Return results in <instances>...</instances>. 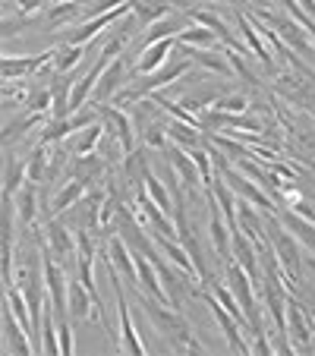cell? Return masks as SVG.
I'll return each mask as SVG.
<instances>
[{
	"label": "cell",
	"mask_w": 315,
	"mask_h": 356,
	"mask_svg": "<svg viewBox=\"0 0 315 356\" xmlns=\"http://www.w3.org/2000/svg\"><path fill=\"white\" fill-rule=\"evenodd\" d=\"M139 306H142V312L152 318L154 331L170 341V350H174V353H202V350H205L199 341H195L193 328H189V322L183 318L180 309H174L168 302L148 296L145 290H139Z\"/></svg>",
	"instance_id": "6da1fadb"
},
{
	"label": "cell",
	"mask_w": 315,
	"mask_h": 356,
	"mask_svg": "<svg viewBox=\"0 0 315 356\" xmlns=\"http://www.w3.org/2000/svg\"><path fill=\"white\" fill-rule=\"evenodd\" d=\"M224 271H227V287L234 290V296L240 300L243 312H246V322H249V331L252 334H259L261 328V309H259V300H255V284L252 277H249V271L243 268L236 259H230L227 265H224Z\"/></svg>",
	"instance_id": "7a4b0ae2"
},
{
	"label": "cell",
	"mask_w": 315,
	"mask_h": 356,
	"mask_svg": "<svg viewBox=\"0 0 315 356\" xmlns=\"http://www.w3.org/2000/svg\"><path fill=\"white\" fill-rule=\"evenodd\" d=\"M38 246H41V268H45V287H47V296H51V306H54V312H57V322H67L70 318V300H67L70 281H67V275H63V268L57 265L54 252L41 240H38Z\"/></svg>",
	"instance_id": "3957f363"
},
{
	"label": "cell",
	"mask_w": 315,
	"mask_h": 356,
	"mask_svg": "<svg viewBox=\"0 0 315 356\" xmlns=\"http://www.w3.org/2000/svg\"><path fill=\"white\" fill-rule=\"evenodd\" d=\"M265 227L271 230L268 234V243L275 246V256L281 262V271H284V281L293 287V281H300V271H302V259H300V246H296V236L284 227L281 221H268Z\"/></svg>",
	"instance_id": "277c9868"
},
{
	"label": "cell",
	"mask_w": 315,
	"mask_h": 356,
	"mask_svg": "<svg viewBox=\"0 0 315 356\" xmlns=\"http://www.w3.org/2000/svg\"><path fill=\"white\" fill-rule=\"evenodd\" d=\"M104 268H108V277H111V284H114L117 316H120V331H123V337H120V343H117V347H120L123 353L142 356V353H145V341H139V334H136L133 316H129V306H127V293H123V287H120V275H117V265L111 262V256H108V262H104Z\"/></svg>",
	"instance_id": "5b68a950"
},
{
	"label": "cell",
	"mask_w": 315,
	"mask_h": 356,
	"mask_svg": "<svg viewBox=\"0 0 315 356\" xmlns=\"http://www.w3.org/2000/svg\"><path fill=\"white\" fill-rule=\"evenodd\" d=\"M186 73H189V60H177V63H170V67L154 70V73H148L145 79H139L136 86H129L127 92L120 95V101H123V104H133V101H139L142 95H154L158 88H164V86H170V82L183 79ZM120 101H117V104H120Z\"/></svg>",
	"instance_id": "8992f818"
},
{
	"label": "cell",
	"mask_w": 315,
	"mask_h": 356,
	"mask_svg": "<svg viewBox=\"0 0 315 356\" xmlns=\"http://www.w3.org/2000/svg\"><path fill=\"white\" fill-rule=\"evenodd\" d=\"M205 205H208V236H211V246H215L218 259L227 265L234 259V246H230V227L224 221V211L215 199V189H205Z\"/></svg>",
	"instance_id": "52a82bcc"
},
{
	"label": "cell",
	"mask_w": 315,
	"mask_h": 356,
	"mask_svg": "<svg viewBox=\"0 0 315 356\" xmlns=\"http://www.w3.org/2000/svg\"><path fill=\"white\" fill-rule=\"evenodd\" d=\"M199 296H202V302H205L208 309H211V316H215V322L221 325V331H224V341H227V347L234 350V353H249V343H246V337H243V325L236 322L234 316H230L227 309L221 306V300H218L211 290H199Z\"/></svg>",
	"instance_id": "ba28073f"
},
{
	"label": "cell",
	"mask_w": 315,
	"mask_h": 356,
	"mask_svg": "<svg viewBox=\"0 0 315 356\" xmlns=\"http://www.w3.org/2000/svg\"><path fill=\"white\" fill-rule=\"evenodd\" d=\"M54 63V47L45 51V54H29V57H3L0 70H3V79H35L41 67Z\"/></svg>",
	"instance_id": "9c48e42d"
},
{
	"label": "cell",
	"mask_w": 315,
	"mask_h": 356,
	"mask_svg": "<svg viewBox=\"0 0 315 356\" xmlns=\"http://www.w3.org/2000/svg\"><path fill=\"white\" fill-rule=\"evenodd\" d=\"M98 114H101V123H104V127L117 136V142H120V148H123V155H133V152H136V136H133V123H129V117L123 114L120 108H114V104H101Z\"/></svg>",
	"instance_id": "30bf717a"
},
{
	"label": "cell",
	"mask_w": 315,
	"mask_h": 356,
	"mask_svg": "<svg viewBox=\"0 0 315 356\" xmlns=\"http://www.w3.org/2000/svg\"><path fill=\"white\" fill-rule=\"evenodd\" d=\"M3 343H7V350L16 353V356H32L35 353L32 334L22 328V322L16 318V312L10 309V306H3Z\"/></svg>",
	"instance_id": "8fae6325"
},
{
	"label": "cell",
	"mask_w": 315,
	"mask_h": 356,
	"mask_svg": "<svg viewBox=\"0 0 315 356\" xmlns=\"http://www.w3.org/2000/svg\"><path fill=\"white\" fill-rule=\"evenodd\" d=\"M108 256H111V262L120 268L123 281H127L133 290H142L139 287V268H136V252L129 249V243L123 240V236H111L108 240Z\"/></svg>",
	"instance_id": "7c38bea8"
},
{
	"label": "cell",
	"mask_w": 315,
	"mask_h": 356,
	"mask_svg": "<svg viewBox=\"0 0 315 356\" xmlns=\"http://www.w3.org/2000/svg\"><path fill=\"white\" fill-rule=\"evenodd\" d=\"M45 240H47V249H51L57 259L73 256L76 234H70V227L60 221V218H45Z\"/></svg>",
	"instance_id": "4fadbf2b"
},
{
	"label": "cell",
	"mask_w": 315,
	"mask_h": 356,
	"mask_svg": "<svg viewBox=\"0 0 315 356\" xmlns=\"http://www.w3.org/2000/svg\"><path fill=\"white\" fill-rule=\"evenodd\" d=\"M164 155H168V164L177 170V177H180L183 183H186V189H199L202 186V174H199V164L193 161V155H186L183 152V145H168L164 148Z\"/></svg>",
	"instance_id": "5bb4252c"
},
{
	"label": "cell",
	"mask_w": 315,
	"mask_h": 356,
	"mask_svg": "<svg viewBox=\"0 0 315 356\" xmlns=\"http://www.w3.org/2000/svg\"><path fill=\"white\" fill-rule=\"evenodd\" d=\"M177 47V38H161V41H154V44H145L142 47V57L136 60V73L139 76H148L154 73V70H161V63L168 60V54Z\"/></svg>",
	"instance_id": "9a60e30c"
},
{
	"label": "cell",
	"mask_w": 315,
	"mask_h": 356,
	"mask_svg": "<svg viewBox=\"0 0 315 356\" xmlns=\"http://www.w3.org/2000/svg\"><path fill=\"white\" fill-rule=\"evenodd\" d=\"M123 82H127V63H123V54H120L111 60V67L104 70V73H101L98 86H95V101H98V104L111 101V95H114Z\"/></svg>",
	"instance_id": "2e32d148"
},
{
	"label": "cell",
	"mask_w": 315,
	"mask_h": 356,
	"mask_svg": "<svg viewBox=\"0 0 315 356\" xmlns=\"http://www.w3.org/2000/svg\"><path fill=\"white\" fill-rule=\"evenodd\" d=\"M86 193H88V183L86 180H70L67 186L54 195V202H51V209L45 211V218H57V215H63L67 209H76V205L86 199Z\"/></svg>",
	"instance_id": "e0dca14e"
},
{
	"label": "cell",
	"mask_w": 315,
	"mask_h": 356,
	"mask_svg": "<svg viewBox=\"0 0 315 356\" xmlns=\"http://www.w3.org/2000/svg\"><path fill=\"white\" fill-rule=\"evenodd\" d=\"M152 240H154V246L161 249L164 256L183 271V275H195V262H193V256H189V249L183 246L180 240H170V236H161V234H152Z\"/></svg>",
	"instance_id": "ac0fdd59"
},
{
	"label": "cell",
	"mask_w": 315,
	"mask_h": 356,
	"mask_svg": "<svg viewBox=\"0 0 315 356\" xmlns=\"http://www.w3.org/2000/svg\"><path fill=\"white\" fill-rule=\"evenodd\" d=\"M287 334L293 337V347H309V341H312V331H309V322H306V312H302V306L290 296L287 300Z\"/></svg>",
	"instance_id": "d6986e66"
},
{
	"label": "cell",
	"mask_w": 315,
	"mask_h": 356,
	"mask_svg": "<svg viewBox=\"0 0 315 356\" xmlns=\"http://www.w3.org/2000/svg\"><path fill=\"white\" fill-rule=\"evenodd\" d=\"M47 142H38V145L29 152V158H26V177L32 183H45L47 180V168H51V152H47Z\"/></svg>",
	"instance_id": "ffe728a7"
},
{
	"label": "cell",
	"mask_w": 315,
	"mask_h": 356,
	"mask_svg": "<svg viewBox=\"0 0 315 356\" xmlns=\"http://www.w3.org/2000/svg\"><path fill=\"white\" fill-rule=\"evenodd\" d=\"M35 215H38V183L29 180L26 186L19 189V209H16V218H19V227H32Z\"/></svg>",
	"instance_id": "44dd1931"
},
{
	"label": "cell",
	"mask_w": 315,
	"mask_h": 356,
	"mask_svg": "<svg viewBox=\"0 0 315 356\" xmlns=\"http://www.w3.org/2000/svg\"><path fill=\"white\" fill-rule=\"evenodd\" d=\"M236 22H240V32H243V38H246V44H249V51H252L255 57H259L265 67L271 70V57H268V47H265V41H261V35L255 32V26H252V19H249V13H240L236 16Z\"/></svg>",
	"instance_id": "7402d4cb"
},
{
	"label": "cell",
	"mask_w": 315,
	"mask_h": 356,
	"mask_svg": "<svg viewBox=\"0 0 315 356\" xmlns=\"http://www.w3.org/2000/svg\"><path fill=\"white\" fill-rule=\"evenodd\" d=\"M82 54H86V44H57L54 47V73H70V70H76L82 63Z\"/></svg>",
	"instance_id": "603a6c76"
},
{
	"label": "cell",
	"mask_w": 315,
	"mask_h": 356,
	"mask_svg": "<svg viewBox=\"0 0 315 356\" xmlns=\"http://www.w3.org/2000/svg\"><path fill=\"white\" fill-rule=\"evenodd\" d=\"M199 129H202V127H193V123H183V120H170V123H168L170 142H177V145H183V148H199V145H205V139H202Z\"/></svg>",
	"instance_id": "cb8c5ba5"
},
{
	"label": "cell",
	"mask_w": 315,
	"mask_h": 356,
	"mask_svg": "<svg viewBox=\"0 0 315 356\" xmlns=\"http://www.w3.org/2000/svg\"><path fill=\"white\" fill-rule=\"evenodd\" d=\"M183 22H186V19H170V16L158 19L154 26H148L145 38H142V47H145V44H154V41H161V38H177V35L186 29Z\"/></svg>",
	"instance_id": "d4e9b609"
},
{
	"label": "cell",
	"mask_w": 315,
	"mask_h": 356,
	"mask_svg": "<svg viewBox=\"0 0 315 356\" xmlns=\"http://www.w3.org/2000/svg\"><path fill=\"white\" fill-rule=\"evenodd\" d=\"M22 180L26 177V161H16V158L7 155V170H3V199H13L16 189H22Z\"/></svg>",
	"instance_id": "484cf974"
},
{
	"label": "cell",
	"mask_w": 315,
	"mask_h": 356,
	"mask_svg": "<svg viewBox=\"0 0 315 356\" xmlns=\"http://www.w3.org/2000/svg\"><path fill=\"white\" fill-rule=\"evenodd\" d=\"M104 129H108V127H104L101 120L82 129L79 139H73V155H92L95 148H98V142L104 139Z\"/></svg>",
	"instance_id": "4316f807"
},
{
	"label": "cell",
	"mask_w": 315,
	"mask_h": 356,
	"mask_svg": "<svg viewBox=\"0 0 315 356\" xmlns=\"http://www.w3.org/2000/svg\"><path fill=\"white\" fill-rule=\"evenodd\" d=\"M215 38L218 35L211 32V29H205V26H189V29H183L180 35H177V44L180 47H208V44H215Z\"/></svg>",
	"instance_id": "83f0119b"
},
{
	"label": "cell",
	"mask_w": 315,
	"mask_h": 356,
	"mask_svg": "<svg viewBox=\"0 0 315 356\" xmlns=\"http://www.w3.org/2000/svg\"><path fill=\"white\" fill-rule=\"evenodd\" d=\"M104 170V164H101V158L95 155H76L73 168H70V180H95V177Z\"/></svg>",
	"instance_id": "f1b7e54d"
},
{
	"label": "cell",
	"mask_w": 315,
	"mask_h": 356,
	"mask_svg": "<svg viewBox=\"0 0 315 356\" xmlns=\"http://www.w3.org/2000/svg\"><path fill=\"white\" fill-rule=\"evenodd\" d=\"M186 54H189V60L202 63V67L215 70V73H221V76H230V67H227L230 60H227V54L218 57V54H211V51H205V47H186Z\"/></svg>",
	"instance_id": "f546056e"
},
{
	"label": "cell",
	"mask_w": 315,
	"mask_h": 356,
	"mask_svg": "<svg viewBox=\"0 0 315 356\" xmlns=\"http://www.w3.org/2000/svg\"><path fill=\"white\" fill-rule=\"evenodd\" d=\"M142 183H145L148 195H152V199L158 202V205H161V209L170 215V211H174V205H170V195H168V189L161 186V180H158V177L152 174V168H148V164H145V168H142Z\"/></svg>",
	"instance_id": "4dcf8cb0"
},
{
	"label": "cell",
	"mask_w": 315,
	"mask_h": 356,
	"mask_svg": "<svg viewBox=\"0 0 315 356\" xmlns=\"http://www.w3.org/2000/svg\"><path fill=\"white\" fill-rule=\"evenodd\" d=\"M54 309V306H51ZM45 306V322H41V350H47V353H60V337H57V328H54V318L57 312H51Z\"/></svg>",
	"instance_id": "1f68e13d"
},
{
	"label": "cell",
	"mask_w": 315,
	"mask_h": 356,
	"mask_svg": "<svg viewBox=\"0 0 315 356\" xmlns=\"http://www.w3.org/2000/svg\"><path fill=\"white\" fill-rule=\"evenodd\" d=\"M26 111L29 114H47V111H54V92L47 86L32 88V95H29V101H26Z\"/></svg>",
	"instance_id": "d6a6232c"
},
{
	"label": "cell",
	"mask_w": 315,
	"mask_h": 356,
	"mask_svg": "<svg viewBox=\"0 0 315 356\" xmlns=\"http://www.w3.org/2000/svg\"><path fill=\"white\" fill-rule=\"evenodd\" d=\"M41 123H45V114H26L22 120H10L7 129H3V145L10 148L16 136H22L26 129H32V127H41Z\"/></svg>",
	"instance_id": "836d02e7"
},
{
	"label": "cell",
	"mask_w": 315,
	"mask_h": 356,
	"mask_svg": "<svg viewBox=\"0 0 315 356\" xmlns=\"http://www.w3.org/2000/svg\"><path fill=\"white\" fill-rule=\"evenodd\" d=\"M211 293H215L218 296V300H221V306H224V309H227L230 312V316H234L236 318V322H240L243 325V328H246V312H243V306H240V300H236V296H234V290H230V287H221V284H218V287L215 290H211Z\"/></svg>",
	"instance_id": "e575fe53"
},
{
	"label": "cell",
	"mask_w": 315,
	"mask_h": 356,
	"mask_svg": "<svg viewBox=\"0 0 315 356\" xmlns=\"http://www.w3.org/2000/svg\"><path fill=\"white\" fill-rule=\"evenodd\" d=\"M76 13H79V3H54V7L45 13V26L57 29V26H63L67 19H73Z\"/></svg>",
	"instance_id": "d590c367"
},
{
	"label": "cell",
	"mask_w": 315,
	"mask_h": 356,
	"mask_svg": "<svg viewBox=\"0 0 315 356\" xmlns=\"http://www.w3.org/2000/svg\"><path fill=\"white\" fill-rule=\"evenodd\" d=\"M67 136H73V127H70V117L67 120H51L45 127V133H41L38 142H47V145H57V142H63Z\"/></svg>",
	"instance_id": "8d00e7d4"
},
{
	"label": "cell",
	"mask_w": 315,
	"mask_h": 356,
	"mask_svg": "<svg viewBox=\"0 0 315 356\" xmlns=\"http://www.w3.org/2000/svg\"><path fill=\"white\" fill-rule=\"evenodd\" d=\"M211 101H218V92L215 88H202V92H193V95H186V98L180 101L183 108L186 111H202V108H208V104H211Z\"/></svg>",
	"instance_id": "74e56055"
},
{
	"label": "cell",
	"mask_w": 315,
	"mask_h": 356,
	"mask_svg": "<svg viewBox=\"0 0 315 356\" xmlns=\"http://www.w3.org/2000/svg\"><path fill=\"white\" fill-rule=\"evenodd\" d=\"M142 142H145L148 148H158V152H164V148H168V127H161V123H152L148 129H142Z\"/></svg>",
	"instance_id": "f35d334b"
},
{
	"label": "cell",
	"mask_w": 315,
	"mask_h": 356,
	"mask_svg": "<svg viewBox=\"0 0 315 356\" xmlns=\"http://www.w3.org/2000/svg\"><path fill=\"white\" fill-rule=\"evenodd\" d=\"M211 142H215L221 152H227V158H246V155H255V152H249L246 145H240V142H234V139H227V136H211Z\"/></svg>",
	"instance_id": "ab89813d"
},
{
	"label": "cell",
	"mask_w": 315,
	"mask_h": 356,
	"mask_svg": "<svg viewBox=\"0 0 315 356\" xmlns=\"http://www.w3.org/2000/svg\"><path fill=\"white\" fill-rule=\"evenodd\" d=\"M215 108H218V111H224V114H246L249 101L243 98V95H230V98H218Z\"/></svg>",
	"instance_id": "60d3db41"
},
{
	"label": "cell",
	"mask_w": 315,
	"mask_h": 356,
	"mask_svg": "<svg viewBox=\"0 0 315 356\" xmlns=\"http://www.w3.org/2000/svg\"><path fill=\"white\" fill-rule=\"evenodd\" d=\"M123 3H129V0H95V3H88V7H86V16L92 19V16L111 13V10H120Z\"/></svg>",
	"instance_id": "b9f144b4"
},
{
	"label": "cell",
	"mask_w": 315,
	"mask_h": 356,
	"mask_svg": "<svg viewBox=\"0 0 315 356\" xmlns=\"http://www.w3.org/2000/svg\"><path fill=\"white\" fill-rule=\"evenodd\" d=\"M57 337H60V353L63 356H73L76 343H73V328H70V318H67V322H57Z\"/></svg>",
	"instance_id": "7bdbcfd3"
},
{
	"label": "cell",
	"mask_w": 315,
	"mask_h": 356,
	"mask_svg": "<svg viewBox=\"0 0 315 356\" xmlns=\"http://www.w3.org/2000/svg\"><path fill=\"white\" fill-rule=\"evenodd\" d=\"M290 211H296V215H302L306 221H312V224H315V209H312V202H306V199H300V195H296L293 205H290Z\"/></svg>",
	"instance_id": "ee69618b"
},
{
	"label": "cell",
	"mask_w": 315,
	"mask_h": 356,
	"mask_svg": "<svg viewBox=\"0 0 315 356\" xmlns=\"http://www.w3.org/2000/svg\"><path fill=\"white\" fill-rule=\"evenodd\" d=\"M16 7H19V16H32L38 7H45V0H16Z\"/></svg>",
	"instance_id": "f6af8a7d"
},
{
	"label": "cell",
	"mask_w": 315,
	"mask_h": 356,
	"mask_svg": "<svg viewBox=\"0 0 315 356\" xmlns=\"http://www.w3.org/2000/svg\"><path fill=\"white\" fill-rule=\"evenodd\" d=\"M296 3H300V7L306 10V13H309V16H312V19H315V0H296Z\"/></svg>",
	"instance_id": "bcb514c9"
},
{
	"label": "cell",
	"mask_w": 315,
	"mask_h": 356,
	"mask_svg": "<svg viewBox=\"0 0 315 356\" xmlns=\"http://www.w3.org/2000/svg\"><path fill=\"white\" fill-rule=\"evenodd\" d=\"M306 265H309V268L315 271V256H309V259H306Z\"/></svg>",
	"instance_id": "7dc6e473"
},
{
	"label": "cell",
	"mask_w": 315,
	"mask_h": 356,
	"mask_svg": "<svg viewBox=\"0 0 315 356\" xmlns=\"http://www.w3.org/2000/svg\"><path fill=\"white\" fill-rule=\"evenodd\" d=\"M218 3H243V0H218Z\"/></svg>",
	"instance_id": "c3c4849f"
},
{
	"label": "cell",
	"mask_w": 315,
	"mask_h": 356,
	"mask_svg": "<svg viewBox=\"0 0 315 356\" xmlns=\"http://www.w3.org/2000/svg\"><path fill=\"white\" fill-rule=\"evenodd\" d=\"M249 3H255V7H261V3H265V0H249Z\"/></svg>",
	"instance_id": "681fc988"
}]
</instances>
